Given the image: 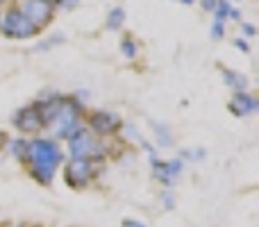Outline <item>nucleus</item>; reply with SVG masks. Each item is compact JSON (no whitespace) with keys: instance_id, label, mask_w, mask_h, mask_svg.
Listing matches in <instances>:
<instances>
[{"instance_id":"nucleus-18","label":"nucleus","mask_w":259,"mask_h":227,"mask_svg":"<svg viewBox=\"0 0 259 227\" xmlns=\"http://www.w3.org/2000/svg\"><path fill=\"white\" fill-rule=\"evenodd\" d=\"M121 55L127 59V62H134V59L139 57V43H137V39H132V36H125V39L121 41Z\"/></svg>"},{"instance_id":"nucleus-3","label":"nucleus","mask_w":259,"mask_h":227,"mask_svg":"<svg viewBox=\"0 0 259 227\" xmlns=\"http://www.w3.org/2000/svg\"><path fill=\"white\" fill-rule=\"evenodd\" d=\"M84 116H87V105H82L80 100L68 96L66 103L62 105V109L55 114V118L50 120V125L46 127V134L53 137L55 141L64 143L75 129H80L82 125H84Z\"/></svg>"},{"instance_id":"nucleus-34","label":"nucleus","mask_w":259,"mask_h":227,"mask_svg":"<svg viewBox=\"0 0 259 227\" xmlns=\"http://www.w3.org/2000/svg\"><path fill=\"white\" fill-rule=\"evenodd\" d=\"M5 3H9V0H0V5H5Z\"/></svg>"},{"instance_id":"nucleus-17","label":"nucleus","mask_w":259,"mask_h":227,"mask_svg":"<svg viewBox=\"0 0 259 227\" xmlns=\"http://www.w3.org/2000/svg\"><path fill=\"white\" fill-rule=\"evenodd\" d=\"M175 157H180L184 164H198V161L207 159V150L205 148H182Z\"/></svg>"},{"instance_id":"nucleus-35","label":"nucleus","mask_w":259,"mask_h":227,"mask_svg":"<svg viewBox=\"0 0 259 227\" xmlns=\"http://www.w3.org/2000/svg\"><path fill=\"white\" fill-rule=\"evenodd\" d=\"M237 3H239V0H237Z\"/></svg>"},{"instance_id":"nucleus-12","label":"nucleus","mask_w":259,"mask_h":227,"mask_svg":"<svg viewBox=\"0 0 259 227\" xmlns=\"http://www.w3.org/2000/svg\"><path fill=\"white\" fill-rule=\"evenodd\" d=\"M148 125H150V132H152V137H155V148H157V150H159V148H166V150H168V148L175 146L173 127H170L168 123L150 118V120H148Z\"/></svg>"},{"instance_id":"nucleus-25","label":"nucleus","mask_w":259,"mask_h":227,"mask_svg":"<svg viewBox=\"0 0 259 227\" xmlns=\"http://www.w3.org/2000/svg\"><path fill=\"white\" fill-rule=\"evenodd\" d=\"M232 46L237 50H241V53H246V55L250 53V43H248V39H243V36H237V39L232 41Z\"/></svg>"},{"instance_id":"nucleus-32","label":"nucleus","mask_w":259,"mask_h":227,"mask_svg":"<svg viewBox=\"0 0 259 227\" xmlns=\"http://www.w3.org/2000/svg\"><path fill=\"white\" fill-rule=\"evenodd\" d=\"M7 227H27V225H23V223H14V225H7Z\"/></svg>"},{"instance_id":"nucleus-30","label":"nucleus","mask_w":259,"mask_h":227,"mask_svg":"<svg viewBox=\"0 0 259 227\" xmlns=\"http://www.w3.org/2000/svg\"><path fill=\"white\" fill-rule=\"evenodd\" d=\"M7 137H9V134L5 132V129H0V152L5 150V143H7Z\"/></svg>"},{"instance_id":"nucleus-5","label":"nucleus","mask_w":259,"mask_h":227,"mask_svg":"<svg viewBox=\"0 0 259 227\" xmlns=\"http://www.w3.org/2000/svg\"><path fill=\"white\" fill-rule=\"evenodd\" d=\"M0 34L7 36V39L27 41V39H32V36L39 34V30L23 16V12L18 9V5H12L9 9L0 12Z\"/></svg>"},{"instance_id":"nucleus-26","label":"nucleus","mask_w":259,"mask_h":227,"mask_svg":"<svg viewBox=\"0 0 259 227\" xmlns=\"http://www.w3.org/2000/svg\"><path fill=\"white\" fill-rule=\"evenodd\" d=\"M241 32H243V36H246V39H250V36L257 34V30H255V25H252V23H241Z\"/></svg>"},{"instance_id":"nucleus-14","label":"nucleus","mask_w":259,"mask_h":227,"mask_svg":"<svg viewBox=\"0 0 259 227\" xmlns=\"http://www.w3.org/2000/svg\"><path fill=\"white\" fill-rule=\"evenodd\" d=\"M27 139L30 137H23V134H14V137H7V143H5V150L14 161L23 164L25 161V152H27Z\"/></svg>"},{"instance_id":"nucleus-22","label":"nucleus","mask_w":259,"mask_h":227,"mask_svg":"<svg viewBox=\"0 0 259 227\" xmlns=\"http://www.w3.org/2000/svg\"><path fill=\"white\" fill-rule=\"evenodd\" d=\"M209 36H211V41H223V39H225V23H221V21H214V23H211Z\"/></svg>"},{"instance_id":"nucleus-11","label":"nucleus","mask_w":259,"mask_h":227,"mask_svg":"<svg viewBox=\"0 0 259 227\" xmlns=\"http://www.w3.org/2000/svg\"><path fill=\"white\" fill-rule=\"evenodd\" d=\"M228 109L234 118H250L259 112V98L250 91H239V94H232Z\"/></svg>"},{"instance_id":"nucleus-7","label":"nucleus","mask_w":259,"mask_h":227,"mask_svg":"<svg viewBox=\"0 0 259 227\" xmlns=\"http://www.w3.org/2000/svg\"><path fill=\"white\" fill-rule=\"evenodd\" d=\"M150 161V175L159 187L164 189H173L175 184L180 182L184 173V161L180 157H170V159H164V157H155V159H148Z\"/></svg>"},{"instance_id":"nucleus-23","label":"nucleus","mask_w":259,"mask_h":227,"mask_svg":"<svg viewBox=\"0 0 259 227\" xmlns=\"http://www.w3.org/2000/svg\"><path fill=\"white\" fill-rule=\"evenodd\" d=\"M139 148H141V150L148 155V159H155V157H159V150H157V148H155V143H150L146 137L141 139V143H139Z\"/></svg>"},{"instance_id":"nucleus-2","label":"nucleus","mask_w":259,"mask_h":227,"mask_svg":"<svg viewBox=\"0 0 259 227\" xmlns=\"http://www.w3.org/2000/svg\"><path fill=\"white\" fill-rule=\"evenodd\" d=\"M112 141L96 137L87 125H82L64 141V152H66V159H89L94 164H105L112 155V148H109Z\"/></svg>"},{"instance_id":"nucleus-13","label":"nucleus","mask_w":259,"mask_h":227,"mask_svg":"<svg viewBox=\"0 0 259 227\" xmlns=\"http://www.w3.org/2000/svg\"><path fill=\"white\" fill-rule=\"evenodd\" d=\"M221 80L228 86L232 94H239V91H250V82H248V75H243L241 71H234V68H223L221 66Z\"/></svg>"},{"instance_id":"nucleus-16","label":"nucleus","mask_w":259,"mask_h":227,"mask_svg":"<svg viewBox=\"0 0 259 227\" xmlns=\"http://www.w3.org/2000/svg\"><path fill=\"white\" fill-rule=\"evenodd\" d=\"M116 139H123V143H141V139H143V134L139 132V127H137V123H132V120H123V125H121V129H118V137Z\"/></svg>"},{"instance_id":"nucleus-6","label":"nucleus","mask_w":259,"mask_h":227,"mask_svg":"<svg viewBox=\"0 0 259 227\" xmlns=\"http://www.w3.org/2000/svg\"><path fill=\"white\" fill-rule=\"evenodd\" d=\"M84 125L100 139H116L118 137V129L123 125L121 114L112 112V109H91L84 116Z\"/></svg>"},{"instance_id":"nucleus-4","label":"nucleus","mask_w":259,"mask_h":227,"mask_svg":"<svg viewBox=\"0 0 259 227\" xmlns=\"http://www.w3.org/2000/svg\"><path fill=\"white\" fill-rule=\"evenodd\" d=\"M100 166L103 164H94L89 159H66L62 166V177L73 191H82L96 182Z\"/></svg>"},{"instance_id":"nucleus-27","label":"nucleus","mask_w":259,"mask_h":227,"mask_svg":"<svg viewBox=\"0 0 259 227\" xmlns=\"http://www.w3.org/2000/svg\"><path fill=\"white\" fill-rule=\"evenodd\" d=\"M121 227H148L143 220H139V218H125L121 223Z\"/></svg>"},{"instance_id":"nucleus-19","label":"nucleus","mask_w":259,"mask_h":227,"mask_svg":"<svg viewBox=\"0 0 259 227\" xmlns=\"http://www.w3.org/2000/svg\"><path fill=\"white\" fill-rule=\"evenodd\" d=\"M59 43H66V36L53 34V36H48V39H44L41 43H36L34 48H32V53H48V50H53L55 46H59Z\"/></svg>"},{"instance_id":"nucleus-28","label":"nucleus","mask_w":259,"mask_h":227,"mask_svg":"<svg viewBox=\"0 0 259 227\" xmlns=\"http://www.w3.org/2000/svg\"><path fill=\"white\" fill-rule=\"evenodd\" d=\"M216 3H219V0H200V7L205 9V12H214Z\"/></svg>"},{"instance_id":"nucleus-9","label":"nucleus","mask_w":259,"mask_h":227,"mask_svg":"<svg viewBox=\"0 0 259 227\" xmlns=\"http://www.w3.org/2000/svg\"><path fill=\"white\" fill-rule=\"evenodd\" d=\"M18 9H21L23 16H25L36 30L48 25V23L55 18V12H57L55 5L46 3V0H23V3L18 5Z\"/></svg>"},{"instance_id":"nucleus-1","label":"nucleus","mask_w":259,"mask_h":227,"mask_svg":"<svg viewBox=\"0 0 259 227\" xmlns=\"http://www.w3.org/2000/svg\"><path fill=\"white\" fill-rule=\"evenodd\" d=\"M66 161V152L59 141H55L48 134H36L27 139V152H25V166L27 175L41 187H53Z\"/></svg>"},{"instance_id":"nucleus-33","label":"nucleus","mask_w":259,"mask_h":227,"mask_svg":"<svg viewBox=\"0 0 259 227\" xmlns=\"http://www.w3.org/2000/svg\"><path fill=\"white\" fill-rule=\"evenodd\" d=\"M46 3H53V5H57V0H46Z\"/></svg>"},{"instance_id":"nucleus-8","label":"nucleus","mask_w":259,"mask_h":227,"mask_svg":"<svg viewBox=\"0 0 259 227\" xmlns=\"http://www.w3.org/2000/svg\"><path fill=\"white\" fill-rule=\"evenodd\" d=\"M12 127L16 129V134H23V137H36V134H44V120H41L39 109L34 107V103L23 105L9 118Z\"/></svg>"},{"instance_id":"nucleus-10","label":"nucleus","mask_w":259,"mask_h":227,"mask_svg":"<svg viewBox=\"0 0 259 227\" xmlns=\"http://www.w3.org/2000/svg\"><path fill=\"white\" fill-rule=\"evenodd\" d=\"M66 98H68L66 94H59V91L46 89V91H41V94L36 96V100H32V103H34V107L39 109L41 120H44V132H46V127L50 125V120L55 118V114H57L59 109H62V105L66 103Z\"/></svg>"},{"instance_id":"nucleus-20","label":"nucleus","mask_w":259,"mask_h":227,"mask_svg":"<svg viewBox=\"0 0 259 227\" xmlns=\"http://www.w3.org/2000/svg\"><path fill=\"white\" fill-rule=\"evenodd\" d=\"M230 9H232V5H230V0H219V3H216V9H214V12H211V14H214V21L228 23Z\"/></svg>"},{"instance_id":"nucleus-29","label":"nucleus","mask_w":259,"mask_h":227,"mask_svg":"<svg viewBox=\"0 0 259 227\" xmlns=\"http://www.w3.org/2000/svg\"><path fill=\"white\" fill-rule=\"evenodd\" d=\"M228 21H239V23H241V9H237V7H232V9H230V16H228Z\"/></svg>"},{"instance_id":"nucleus-21","label":"nucleus","mask_w":259,"mask_h":227,"mask_svg":"<svg viewBox=\"0 0 259 227\" xmlns=\"http://www.w3.org/2000/svg\"><path fill=\"white\" fill-rule=\"evenodd\" d=\"M159 200H161V207H164L166 211L175 209V196H173V189H164V191H161V196H159Z\"/></svg>"},{"instance_id":"nucleus-24","label":"nucleus","mask_w":259,"mask_h":227,"mask_svg":"<svg viewBox=\"0 0 259 227\" xmlns=\"http://www.w3.org/2000/svg\"><path fill=\"white\" fill-rule=\"evenodd\" d=\"M77 5H80V0H57L55 9H62V12H71V9L77 7Z\"/></svg>"},{"instance_id":"nucleus-15","label":"nucleus","mask_w":259,"mask_h":227,"mask_svg":"<svg viewBox=\"0 0 259 227\" xmlns=\"http://www.w3.org/2000/svg\"><path fill=\"white\" fill-rule=\"evenodd\" d=\"M125 9L123 7H112L107 12V16H105V27H107L109 32H118L123 30V25H125Z\"/></svg>"},{"instance_id":"nucleus-31","label":"nucleus","mask_w":259,"mask_h":227,"mask_svg":"<svg viewBox=\"0 0 259 227\" xmlns=\"http://www.w3.org/2000/svg\"><path fill=\"white\" fill-rule=\"evenodd\" d=\"M180 3H182V5H193L196 0H180Z\"/></svg>"}]
</instances>
